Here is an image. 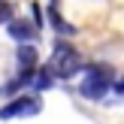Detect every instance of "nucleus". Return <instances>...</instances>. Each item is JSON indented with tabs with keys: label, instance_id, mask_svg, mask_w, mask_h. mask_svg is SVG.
Segmentation results:
<instances>
[{
	"label": "nucleus",
	"instance_id": "f257e3e1",
	"mask_svg": "<svg viewBox=\"0 0 124 124\" xmlns=\"http://www.w3.org/2000/svg\"><path fill=\"white\" fill-rule=\"evenodd\" d=\"M46 70L52 73V79H73L79 70H82V58H79V52L67 39H61L58 46L52 48V58H48Z\"/></svg>",
	"mask_w": 124,
	"mask_h": 124
},
{
	"label": "nucleus",
	"instance_id": "f03ea898",
	"mask_svg": "<svg viewBox=\"0 0 124 124\" xmlns=\"http://www.w3.org/2000/svg\"><path fill=\"white\" fill-rule=\"evenodd\" d=\"M109 88H112V70H109V67H97V64H91L88 70H85V79L79 82V94L88 97V100L106 97Z\"/></svg>",
	"mask_w": 124,
	"mask_h": 124
},
{
	"label": "nucleus",
	"instance_id": "7ed1b4c3",
	"mask_svg": "<svg viewBox=\"0 0 124 124\" xmlns=\"http://www.w3.org/2000/svg\"><path fill=\"white\" fill-rule=\"evenodd\" d=\"M42 112V100L36 94H21L15 97L12 103L0 106V121H9V118H27V115H36Z\"/></svg>",
	"mask_w": 124,
	"mask_h": 124
},
{
	"label": "nucleus",
	"instance_id": "20e7f679",
	"mask_svg": "<svg viewBox=\"0 0 124 124\" xmlns=\"http://www.w3.org/2000/svg\"><path fill=\"white\" fill-rule=\"evenodd\" d=\"M6 30H9V36L15 42H33L36 39V27L30 21H24V18H12V21L6 24Z\"/></svg>",
	"mask_w": 124,
	"mask_h": 124
},
{
	"label": "nucleus",
	"instance_id": "39448f33",
	"mask_svg": "<svg viewBox=\"0 0 124 124\" xmlns=\"http://www.w3.org/2000/svg\"><path fill=\"white\" fill-rule=\"evenodd\" d=\"M48 21H52V27L58 30L61 36H70V33H76V27H73V24L67 21V18L61 15L58 9H54V3H48Z\"/></svg>",
	"mask_w": 124,
	"mask_h": 124
},
{
	"label": "nucleus",
	"instance_id": "423d86ee",
	"mask_svg": "<svg viewBox=\"0 0 124 124\" xmlns=\"http://www.w3.org/2000/svg\"><path fill=\"white\" fill-rule=\"evenodd\" d=\"M36 61H39L36 48L30 46V42H21V48H18V67H21V70H33Z\"/></svg>",
	"mask_w": 124,
	"mask_h": 124
},
{
	"label": "nucleus",
	"instance_id": "0eeeda50",
	"mask_svg": "<svg viewBox=\"0 0 124 124\" xmlns=\"http://www.w3.org/2000/svg\"><path fill=\"white\" fill-rule=\"evenodd\" d=\"M52 82H54V79H52V73H48V70H33L27 85H33L36 91H46V88H52Z\"/></svg>",
	"mask_w": 124,
	"mask_h": 124
},
{
	"label": "nucleus",
	"instance_id": "6e6552de",
	"mask_svg": "<svg viewBox=\"0 0 124 124\" xmlns=\"http://www.w3.org/2000/svg\"><path fill=\"white\" fill-rule=\"evenodd\" d=\"M9 18H12V3H3V0H0V24L9 21Z\"/></svg>",
	"mask_w": 124,
	"mask_h": 124
}]
</instances>
